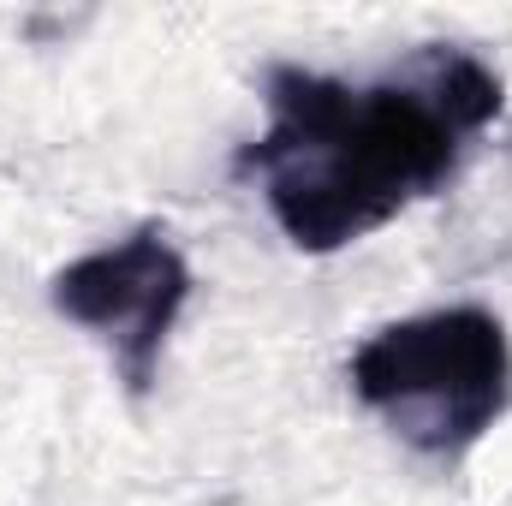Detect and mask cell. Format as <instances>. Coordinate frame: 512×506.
<instances>
[{
    "label": "cell",
    "instance_id": "cell-1",
    "mask_svg": "<svg viewBox=\"0 0 512 506\" xmlns=\"http://www.w3.org/2000/svg\"><path fill=\"white\" fill-rule=\"evenodd\" d=\"M262 96L268 126L239 167L256 173L274 227L310 256L346 251L441 191L465 143L501 114V78L441 42L370 84L274 66Z\"/></svg>",
    "mask_w": 512,
    "mask_h": 506
},
{
    "label": "cell",
    "instance_id": "cell-3",
    "mask_svg": "<svg viewBox=\"0 0 512 506\" xmlns=\"http://www.w3.org/2000/svg\"><path fill=\"white\" fill-rule=\"evenodd\" d=\"M48 298L66 322H78L84 334H96L114 352L131 393H149L167 334L191 298V262L167 239V227H137L102 251L66 262Z\"/></svg>",
    "mask_w": 512,
    "mask_h": 506
},
{
    "label": "cell",
    "instance_id": "cell-2",
    "mask_svg": "<svg viewBox=\"0 0 512 506\" xmlns=\"http://www.w3.org/2000/svg\"><path fill=\"white\" fill-rule=\"evenodd\" d=\"M352 393L387 429L429 453L459 459L512 405V346L495 310L447 304L376 328L352 352Z\"/></svg>",
    "mask_w": 512,
    "mask_h": 506
}]
</instances>
